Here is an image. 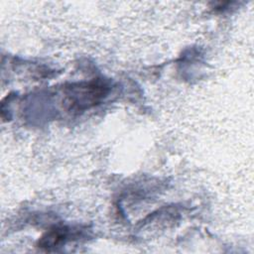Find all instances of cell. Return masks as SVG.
<instances>
[{
  "label": "cell",
  "mask_w": 254,
  "mask_h": 254,
  "mask_svg": "<svg viewBox=\"0 0 254 254\" xmlns=\"http://www.w3.org/2000/svg\"><path fill=\"white\" fill-rule=\"evenodd\" d=\"M108 91L109 86L100 80L71 85L65 90V104L70 110L81 111L97 104Z\"/></svg>",
  "instance_id": "obj_1"
},
{
  "label": "cell",
  "mask_w": 254,
  "mask_h": 254,
  "mask_svg": "<svg viewBox=\"0 0 254 254\" xmlns=\"http://www.w3.org/2000/svg\"><path fill=\"white\" fill-rule=\"evenodd\" d=\"M69 237L68 229L66 227H56L47 232L40 239V246L44 248H51L60 246L64 243Z\"/></svg>",
  "instance_id": "obj_2"
}]
</instances>
